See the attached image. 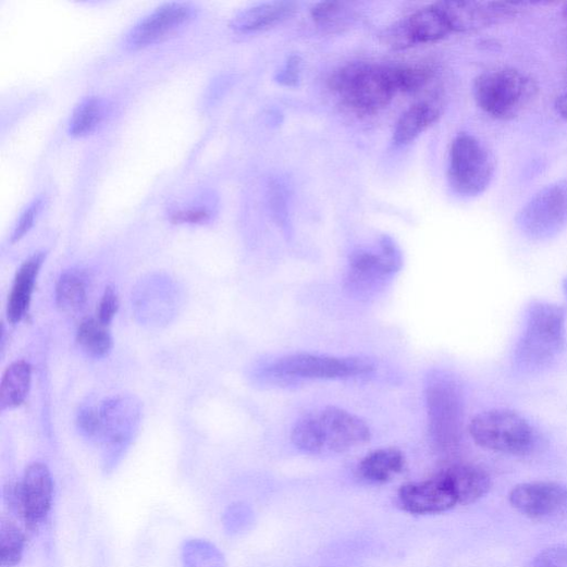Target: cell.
Returning <instances> with one entry per match:
<instances>
[{
	"mask_svg": "<svg viewBox=\"0 0 567 567\" xmlns=\"http://www.w3.org/2000/svg\"><path fill=\"white\" fill-rule=\"evenodd\" d=\"M32 385V367L26 361H17L7 370L2 392H0V405L2 410L21 406L27 398Z\"/></svg>",
	"mask_w": 567,
	"mask_h": 567,
	"instance_id": "obj_23",
	"label": "cell"
},
{
	"mask_svg": "<svg viewBox=\"0 0 567 567\" xmlns=\"http://www.w3.org/2000/svg\"><path fill=\"white\" fill-rule=\"evenodd\" d=\"M555 109L562 118L567 120V94L562 95L556 99Z\"/></svg>",
	"mask_w": 567,
	"mask_h": 567,
	"instance_id": "obj_37",
	"label": "cell"
},
{
	"mask_svg": "<svg viewBox=\"0 0 567 567\" xmlns=\"http://www.w3.org/2000/svg\"><path fill=\"white\" fill-rule=\"evenodd\" d=\"M56 297L58 306L69 312L79 310L87 300V285L81 273L69 272L62 275L57 284Z\"/></svg>",
	"mask_w": 567,
	"mask_h": 567,
	"instance_id": "obj_25",
	"label": "cell"
},
{
	"mask_svg": "<svg viewBox=\"0 0 567 567\" xmlns=\"http://www.w3.org/2000/svg\"><path fill=\"white\" fill-rule=\"evenodd\" d=\"M45 205L46 201L44 197H38L29 204L17 221L11 237L12 243L21 241L26 234L29 233L41 214Z\"/></svg>",
	"mask_w": 567,
	"mask_h": 567,
	"instance_id": "obj_32",
	"label": "cell"
},
{
	"mask_svg": "<svg viewBox=\"0 0 567 567\" xmlns=\"http://www.w3.org/2000/svg\"><path fill=\"white\" fill-rule=\"evenodd\" d=\"M45 260L46 255L44 251H39L19 270L8 305V318L12 324L20 323L26 317L36 281Z\"/></svg>",
	"mask_w": 567,
	"mask_h": 567,
	"instance_id": "obj_19",
	"label": "cell"
},
{
	"mask_svg": "<svg viewBox=\"0 0 567 567\" xmlns=\"http://www.w3.org/2000/svg\"><path fill=\"white\" fill-rule=\"evenodd\" d=\"M346 16L345 5L336 2L320 3L311 10L313 22L325 28L343 24Z\"/></svg>",
	"mask_w": 567,
	"mask_h": 567,
	"instance_id": "obj_30",
	"label": "cell"
},
{
	"mask_svg": "<svg viewBox=\"0 0 567 567\" xmlns=\"http://www.w3.org/2000/svg\"><path fill=\"white\" fill-rule=\"evenodd\" d=\"M118 308L119 299L116 292L112 287H108L100 300L97 320L108 326L114 319Z\"/></svg>",
	"mask_w": 567,
	"mask_h": 567,
	"instance_id": "obj_35",
	"label": "cell"
},
{
	"mask_svg": "<svg viewBox=\"0 0 567 567\" xmlns=\"http://www.w3.org/2000/svg\"><path fill=\"white\" fill-rule=\"evenodd\" d=\"M107 115V103L99 97H88L79 102L73 111L69 124V133L75 138H84L94 134Z\"/></svg>",
	"mask_w": 567,
	"mask_h": 567,
	"instance_id": "obj_24",
	"label": "cell"
},
{
	"mask_svg": "<svg viewBox=\"0 0 567 567\" xmlns=\"http://www.w3.org/2000/svg\"><path fill=\"white\" fill-rule=\"evenodd\" d=\"M406 467L405 455L397 448H384L366 456L358 465L359 477L369 483H386Z\"/></svg>",
	"mask_w": 567,
	"mask_h": 567,
	"instance_id": "obj_22",
	"label": "cell"
},
{
	"mask_svg": "<svg viewBox=\"0 0 567 567\" xmlns=\"http://www.w3.org/2000/svg\"><path fill=\"white\" fill-rule=\"evenodd\" d=\"M26 538L20 527L10 519H2L0 523V557L5 566L13 567L20 564L25 550Z\"/></svg>",
	"mask_w": 567,
	"mask_h": 567,
	"instance_id": "obj_28",
	"label": "cell"
},
{
	"mask_svg": "<svg viewBox=\"0 0 567 567\" xmlns=\"http://www.w3.org/2000/svg\"><path fill=\"white\" fill-rule=\"evenodd\" d=\"M565 345V311L555 304L533 303L526 317V330L517 347V362L525 370L550 365Z\"/></svg>",
	"mask_w": 567,
	"mask_h": 567,
	"instance_id": "obj_3",
	"label": "cell"
},
{
	"mask_svg": "<svg viewBox=\"0 0 567 567\" xmlns=\"http://www.w3.org/2000/svg\"><path fill=\"white\" fill-rule=\"evenodd\" d=\"M441 472L447 478L461 506L477 502L491 488L490 476L478 466L454 465Z\"/></svg>",
	"mask_w": 567,
	"mask_h": 567,
	"instance_id": "obj_20",
	"label": "cell"
},
{
	"mask_svg": "<svg viewBox=\"0 0 567 567\" xmlns=\"http://www.w3.org/2000/svg\"><path fill=\"white\" fill-rule=\"evenodd\" d=\"M563 14L565 19H567V4L564 7Z\"/></svg>",
	"mask_w": 567,
	"mask_h": 567,
	"instance_id": "obj_38",
	"label": "cell"
},
{
	"mask_svg": "<svg viewBox=\"0 0 567 567\" xmlns=\"http://www.w3.org/2000/svg\"><path fill=\"white\" fill-rule=\"evenodd\" d=\"M81 431L87 436H97L101 433L100 409L84 407L77 417Z\"/></svg>",
	"mask_w": 567,
	"mask_h": 567,
	"instance_id": "obj_34",
	"label": "cell"
},
{
	"mask_svg": "<svg viewBox=\"0 0 567 567\" xmlns=\"http://www.w3.org/2000/svg\"><path fill=\"white\" fill-rule=\"evenodd\" d=\"M469 432L474 443L500 454L526 455L534 446V432L526 418L509 409H491L477 415Z\"/></svg>",
	"mask_w": 567,
	"mask_h": 567,
	"instance_id": "obj_6",
	"label": "cell"
},
{
	"mask_svg": "<svg viewBox=\"0 0 567 567\" xmlns=\"http://www.w3.org/2000/svg\"><path fill=\"white\" fill-rule=\"evenodd\" d=\"M169 218L176 224H205L212 220L213 209L208 205H195L174 209L170 211Z\"/></svg>",
	"mask_w": 567,
	"mask_h": 567,
	"instance_id": "obj_31",
	"label": "cell"
},
{
	"mask_svg": "<svg viewBox=\"0 0 567 567\" xmlns=\"http://www.w3.org/2000/svg\"><path fill=\"white\" fill-rule=\"evenodd\" d=\"M139 406L131 398L116 397L100 408L101 433L106 441L107 469L113 468L128 447L139 422Z\"/></svg>",
	"mask_w": 567,
	"mask_h": 567,
	"instance_id": "obj_9",
	"label": "cell"
},
{
	"mask_svg": "<svg viewBox=\"0 0 567 567\" xmlns=\"http://www.w3.org/2000/svg\"><path fill=\"white\" fill-rule=\"evenodd\" d=\"M77 342L88 355L95 358L107 356L112 348V338L107 325L95 319H87L81 324Z\"/></svg>",
	"mask_w": 567,
	"mask_h": 567,
	"instance_id": "obj_26",
	"label": "cell"
},
{
	"mask_svg": "<svg viewBox=\"0 0 567 567\" xmlns=\"http://www.w3.org/2000/svg\"><path fill=\"white\" fill-rule=\"evenodd\" d=\"M292 443L300 452L342 454L368 443L371 437L368 424L347 410L326 407L296 422Z\"/></svg>",
	"mask_w": 567,
	"mask_h": 567,
	"instance_id": "obj_1",
	"label": "cell"
},
{
	"mask_svg": "<svg viewBox=\"0 0 567 567\" xmlns=\"http://www.w3.org/2000/svg\"><path fill=\"white\" fill-rule=\"evenodd\" d=\"M398 501L402 508L412 515L443 514L458 506L456 494L441 471L424 481L403 485Z\"/></svg>",
	"mask_w": 567,
	"mask_h": 567,
	"instance_id": "obj_15",
	"label": "cell"
},
{
	"mask_svg": "<svg viewBox=\"0 0 567 567\" xmlns=\"http://www.w3.org/2000/svg\"><path fill=\"white\" fill-rule=\"evenodd\" d=\"M184 567H225L220 550L206 540H188L182 548Z\"/></svg>",
	"mask_w": 567,
	"mask_h": 567,
	"instance_id": "obj_27",
	"label": "cell"
},
{
	"mask_svg": "<svg viewBox=\"0 0 567 567\" xmlns=\"http://www.w3.org/2000/svg\"><path fill=\"white\" fill-rule=\"evenodd\" d=\"M441 115V107L433 101H421L407 109L396 123L393 141L398 147L414 143Z\"/></svg>",
	"mask_w": 567,
	"mask_h": 567,
	"instance_id": "obj_21",
	"label": "cell"
},
{
	"mask_svg": "<svg viewBox=\"0 0 567 567\" xmlns=\"http://www.w3.org/2000/svg\"><path fill=\"white\" fill-rule=\"evenodd\" d=\"M381 251L360 249L349 260V282L354 286L372 284L400 268V254L390 237H384Z\"/></svg>",
	"mask_w": 567,
	"mask_h": 567,
	"instance_id": "obj_17",
	"label": "cell"
},
{
	"mask_svg": "<svg viewBox=\"0 0 567 567\" xmlns=\"http://www.w3.org/2000/svg\"><path fill=\"white\" fill-rule=\"evenodd\" d=\"M564 291H565V294L567 296V279L565 280V283H564Z\"/></svg>",
	"mask_w": 567,
	"mask_h": 567,
	"instance_id": "obj_39",
	"label": "cell"
},
{
	"mask_svg": "<svg viewBox=\"0 0 567 567\" xmlns=\"http://www.w3.org/2000/svg\"><path fill=\"white\" fill-rule=\"evenodd\" d=\"M431 432L439 449H454L460 437L461 402L451 383L432 385L428 394Z\"/></svg>",
	"mask_w": 567,
	"mask_h": 567,
	"instance_id": "obj_10",
	"label": "cell"
},
{
	"mask_svg": "<svg viewBox=\"0 0 567 567\" xmlns=\"http://www.w3.org/2000/svg\"><path fill=\"white\" fill-rule=\"evenodd\" d=\"M297 5L291 2L259 4L239 12L231 22V28L241 34L270 29L292 17Z\"/></svg>",
	"mask_w": 567,
	"mask_h": 567,
	"instance_id": "obj_18",
	"label": "cell"
},
{
	"mask_svg": "<svg viewBox=\"0 0 567 567\" xmlns=\"http://www.w3.org/2000/svg\"><path fill=\"white\" fill-rule=\"evenodd\" d=\"M435 5L443 13L452 33H471L515 17L521 4L454 0V2H440Z\"/></svg>",
	"mask_w": 567,
	"mask_h": 567,
	"instance_id": "obj_12",
	"label": "cell"
},
{
	"mask_svg": "<svg viewBox=\"0 0 567 567\" xmlns=\"http://www.w3.org/2000/svg\"><path fill=\"white\" fill-rule=\"evenodd\" d=\"M531 567H567V546L544 550L533 559Z\"/></svg>",
	"mask_w": 567,
	"mask_h": 567,
	"instance_id": "obj_33",
	"label": "cell"
},
{
	"mask_svg": "<svg viewBox=\"0 0 567 567\" xmlns=\"http://www.w3.org/2000/svg\"><path fill=\"white\" fill-rule=\"evenodd\" d=\"M494 160L473 136L458 135L451 147L448 178L459 196L473 198L486 192L494 175Z\"/></svg>",
	"mask_w": 567,
	"mask_h": 567,
	"instance_id": "obj_7",
	"label": "cell"
},
{
	"mask_svg": "<svg viewBox=\"0 0 567 567\" xmlns=\"http://www.w3.org/2000/svg\"><path fill=\"white\" fill-rule=\"evenodd\" d=\"M53 497V480L40 463L28 466L13 491V506L29 530L37 529L48 517Z\"/></svg>",
	"mask_w": 567,
	"mask_h": 567,
	"instance_id": "obj_8",
	"label": "cell"
},
{
	"mask_svg": "<svg viewBox=\"0 0 567 567\" xmlns=\"http://www.w3.org/2000/svg\"><path fill=\"white\" fill-rule=\"evenodd\" d=\"M452 33L443 13L431 5L389 28L385 42L396 50L435 42Z\"/></svg>",
	"mask_w": 567,
	"mask_h": 567,
	"instance_id": "obj_14",
	"label": "cell"
},
{
	"mask_svg": "<svg viewBox=\"0 0 567 567\" xmlns=\"http://www.w3.org/2000/svg\"><path fill=\"white\" fill-rule=\"evenodd\" d=\"M396 93L411 94L424 88L433 78L434 72L427 66H390Z\"/></svg>",
	"mask_w": 567,
	"mask_h": 567,
	"instance_id": "obj_29",
	"label": "cell"
},
{
	"mask_svg": "<svg viewBox=\"0 0 567 567\" xmlns=\"http://www.w3.org/2000/svg\"><path fill=\"white\" fill-rule=\"evenodd\" d=\"M197 10L190 3H167L139 21L125 37V48L140 50L190 23Z\"/></svg>",
	"mask_w": 567,
	"mask_h": 567,
	"instance_id": "obj_11",
	"label": "cell"
},
{
	"mask_svg": "<svg viewBox=\"0 0 567 567\" xmlns=\"http://www.w3.org/2000/svg\"><path fill=\"white\" fill-rule=\"evenodd\" d=\"M567 221V182L542 192L521 214L522 229L532 237L543 238L559 231Z\"/></svg>",
	"mask_w": 567,
	"mask_h": 567,
	"instance_id": "obj_13",
	"label": "cell"
},
{
	"mask_svg": "<svg viewBox=\"0 0 567 567\" xmlns=\"http://www.w3.org/2000/svg\"><path fill=\"white\" fill-rule=\"evenodd\" d=\"M330 89L358 115H370L385 109L397 95L390 66L352 62L329 79Z\"/></svg>",
	"mask_w": 567,
	"mask_h": 567,
	"instance_id": "obj_2",
	"label": "cell"
},
{
	"mask_svg": "<svg viewBox=\"0 0 567 567\" xmlns=\"http://www.w3.org/2000/svg\"><path fill=\"white\" fill-rule=\"evenodd\" d=\"M301 60L298 56H292L284 69L276 76V82L286 87H295L300 78Z\"/></svg>",
	"mask_w": 567,
	"mask_h": 567,
	"instance_id": "obj_36",
	"label": "cell"
},
{
	"mask_svg": "<svg viewBox=\"0 0 567 567\" xmlns=\"http://www.w3.org/2000/svg\"><path fill=\"white\" fill-rule=\"evenodd\" d=\"M374 365L362 357H334L295 354L282 357L266 368L278 381H343L369 374Z\"/></svg>",
	"mask_w": 567,
	"mask_h": 567,
	"instance_id": "obj_5",
	"label": "cell"
},
{
	"mask_svg": "<svg viewBox=\"0 0 567 567\" xmlns=\"http://www.w3.org/2000/svg\"><path fill=\"white\" fill-rule=\"evenodd\" d=\"M511 506L530 518H545L567 507V488L556 482H529L516 485L509 495Z\"/></svg>",
	"mask_w": 567,
	"mask_h": 567,
	"instance_id": "obj_16",
	"label": "cell"
},
{
	"mask_svg": "<svg viewBox=\"0 0 567 567\" xmlns=\"http://www.w3.org/2000/svg\"><path fill=\"white\" fill-rule=\"evenodd\" d=\"M539 88L528 75L513 69H496L481 74L474 81L477 104L498 120L520 115L535 99Z\"/></svg>",
	"mask_w": 567,
	"mask_h": 567,
	"instance_id": "obj_4",
	"label": "cell"
}]
</instances>
